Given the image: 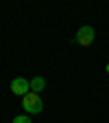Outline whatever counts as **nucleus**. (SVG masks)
Masks as SVG:
<instances>
[{"mask_svg":"<svg viewBox=\"0 0 109 123\" xmlns=\"http://www.w3.org/2000/svg\"><path fill=\"white\" fill-rule=\"evenodd\" d=\"M22 108L26 114H39L44 110V101L39 99L37 92H28V95L22 97Z\"/></svg>","mask_w":109,"mask_h":123,"instance_id":"nucleus-1","label":"nucleus"},{"mask_svg":"<svg viewBox=\"0 0 109 123\" xmlns=\"http://www.w3.org/2000/svg\"><path fill=\"white\" fill-rule=\"evenodd\" d=\"M107 73H109V64H107Z\"/></svg>","mask_w":109,"mask_h":123,"instance_id":"nucleus-6","label":"nucleus"},{"mask_svg":"<svg viewBox=\"0 0 109 123\" xmlns=\"http://www.w3.org/2000/svg\"><path fill=\"white\" fill-rule=\"evenodd\" d=\"M44 88H46V79L44 77H33V79H31V92H37L39 95Z\"/></svg>","mask_w":109,"mask_h":123,"instance_id":"nucleus-4","label":"nucleus"},{"mask_svg":"<svg viewBox=\"0 0 109 123\" xmlns=\"http://www.w3.org/2000/svg\"><path fill=\"white\" fill-rule=\"evenodd\" d=\"M11 92L13 95H18V97H24L31 92V81L24 79V77H15V79L11 81Z\"/></svg>","mask_w":109,"mask_h":123,"instance_id":"nucleus-3","label":"nucleus"},{"mask_svg":"<svg viewBox=\"0 0 109 123\" xmlns=\"http://www.w3.org/2000/svg\"><path fill=\"white\" fill-rule=\"evenodd\" d=\"M94 29L92 26H81L79 31H76V35H74V40H76V44H81V46H92V42H94Z\"/></svg>","mask_w":109,"mask_h":123,"instance_id":"nucleus-2","label":"nucleus"},{"mask_svg":"<svg viewBox=\"0 0 109 123\" xmlns=\"http://www.w3.org/2000/svg\"><path fill=\"white\" fill-rule=\"evenodd\" d=\"M13 123H33V121L28 119V114H18V117L13 119Z\"/></svg>","mask_w":109,"mask_h":123,"instance_id":"nucleus-5","label":"nucleus"}]
</instances>
